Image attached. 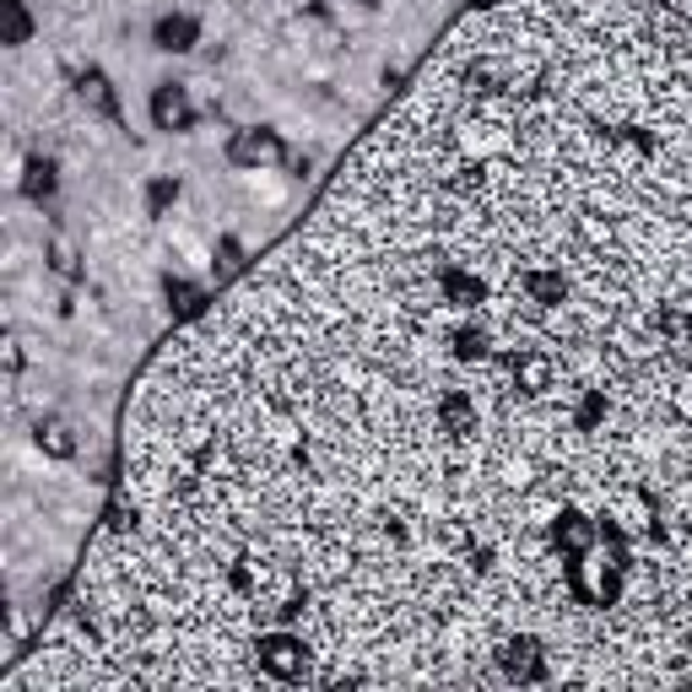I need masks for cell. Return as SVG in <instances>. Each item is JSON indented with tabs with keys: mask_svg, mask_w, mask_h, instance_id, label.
Wrapping results in <instances>:
<instances>
[{
	"mask_svg": "<svg viewBox=\"0 0 692 692\" xmlns=\"http://www.w3.org/2000/svg\"><path fill=\"white\" fill-rule=\"evenodd\" d=\"M254 660H260V671L277 676V682H309V644L292 639V633H265V639L254 644Z\"/></svg>",
	"mask_w": 692,
	"mask_h": 692,
	"instance_id": "obj_1",
	"label": "cell"
},
{
	"mask_svg": "<svg viewBox=\"0 0 692 692\" xmlns=\"http://www.w3.org/2000/svg\"><path fill=\"white\" fill-rule=\"evenodd\" d=\"M498 654V665H503V676L509 682H541L546 676V660H541V644L535 639H509Z\"/></svg>",
	"mask_w": 692,
	"mask_h": 692,
	"instance_id": "obj_3",
	"label": "cell"
},
{
	"mask_svg": "<svg viewBox=\"0 0 692 692\" xmlns=\"http://www.w3.org/2000/svg\"><path fill=\"white\" fill-rule=\"evenodd\" d=\"M439 292L454 309H477L488 298V287L477 282V271H460V265H439Z\"/></svg>",
	"mask_w": 692,
	"mask_h": 692,
	"instance_id": "obj_8",
	"label": "cell"
},
{
	"mask_svg": "<svg viewBox=\"0 0 692 692\" xmlns=\"http://www.w3.org/2000/svg\"><path fill=\"white\" fill-rule=\"evenodd\" d=\"M676 407H682V417H688V422H692V384H688V390H682V395H676Z\"/></svg>",
	"mask_w": 692,
	"mask_h": 692,
	"instance_id": "obj_21",
	"label": "cell"
},
{
	"mask_svg": "<svg viewBox=\"0 0 692 692\" xmlns=\"http://www.w3.org/2000/svg\"><path fill=\"white\" fill-rule=\"evenodd\" d=\"M601 422H606V395H601V390H584V395L573 401V428L590 433V428H601Z\"/></svg>",
	"mask_w": 692,
	"mask_h": 692,
	"instance_id": "obj_14",
	"label": "cell"
},
{
	"mask_svg": "<svg viewBox=\"0 0 692 692\" xmlns=\"http://www.w3.org/2000/svg\"><path fill=\"white\" fill-rule=\"evenodd\" d=\"M449 341H454V358H465V363H477V358H488V335H482V330L460 325V330H454V335H449Z\"/></svg>",
	"mask_w": 692,
	"mask_h": 692,
	"instance_id": "obj_16",
	"label": "cell"
},
{
	"mask_svg": "<svg viewBox=\"0 0 692 692\" xmlns=\"http://www.w3.org/2000/svg\"><path fill=\"white\" fill-rule=\"evenodd\" d=\"M33 444L43 454H54V460H71L77 454V428L66 422V417H43L39 428H33Z\"/></svg>",
	"mask_w": 692,
	"mask_h": 692,
	"instance_id": "obj_9",
	"label": "cell"
},
{
	"mask_svg": "<svg viewBox=\"0 0 692 692\" xmlns=\"http://www.w3.org/2000/svg\"><path fill=\"white\" fill-rule=\"evenodd\" d=\"M22 190H28V201H49V195H54V163H49V158H33L28 173H22Z\"/></svg>",
	"mask_w": 692,
	"mask_h": 692,
	"instance_id": "obj_15",
	"label": "cell"
},
{
	"mask_svg": "<svg viewBox=\"0 0 692 692\" xmlns=\"http://www.w3.org/2000/svg\"><path fill=\"white\" fill-rule=\"evenodd\" d=\"M552 384H558V363H552L546 352H520V358H514V390L546 395Z\"/></svg>",
	"mask_w": 692,
	"mask_h": 692,
	"instance_id": "obj_7",
	"label": "cell"
},
{
	"mask_svg": "<svg viewBox=\"0 0 692 692\" xmlns=\"http://www.w3.org/2000/svg\"><path fill=\"white\" fill-rule=\"evenodd\" d=\"M168 303L179 309V314H201V303H205V292L195 282H173L168 277Z\"/></svg>",
	"mask_w": 692,
	"mask_h": 692,
	"instance_id": "obj_17",
	"label": "cell"
},
{
	"mask_svg": "<svg viewBox=\"0 0 692 692\" xmlns=\"http://www.w3.org/2000/svg\"><path fill=\"white\" fill-rule=\"evenodd\" d=\"M173 201H179V179H168V173H158V179L147 184V205H152V211H168Z\"/></svg>",
	"mask_w": 692,
	"mask_h": 692,
	"instance_id": "obj_19",
	"label": "cell"
},
{
	"mask_svg": "<svg viewBox=\"0 0 692 692\" xmlns=\"http://www.w3.org/2000/svg\"><path fill=\"white\" fill-rule=\"evenodd\" d=\"M433 422H439V433H449V439H465V433H477V401L465 390H444L439 407H433Z\"/></svg>",
	"mask_w": 692,
	"mask_h": 692,
	"instance_id": "obj_5",
	"label": "cell"
},
{
	"mask_svg": "<svg viewBox=\"0 0 692 692\" xmlns=\"http://www.w3.org/2000/svg\"><path fill=\"white\" fill-rule=\"evenodd\" d=\"M49 265H54L60 277H82V254H77V244H66V239L49 244Z\"/></svg>",
	"mask_w": 692,
	"mask_h": 692,
	"instance_id": "obj_18",
	"label": "cell"
},
{
	"mask_svg": "<svg viewBox=\"0 0 692 692\" xmlns=\"http://www.w3.org/2000/svg\"><path fill=\"white\" fill-rule=\"evenodd\" d=\"M217 260H222V271H239V265H244V244H239V239H222Z\"/></svg>",
	"mask_w": 692,
	"mask_h": 692,
	"instance_id": "obj_20",
	"label": "cell"
},
{
	"mask_svg": "<svg viewBox=\"0 0 692 692\" xmlns=\"http://www.w3.org/2000/svg\"><path fill=\"white\" fill-rule=\"evenodd\" d=\"M287 147L277 130H260V124H249V130H233V141H228V163L233 168H271L282 163Z\"/></svg>",
	"mask_w": 692,
	"mask_h": 692,
	"instance_id": "obj_2",
	"label": "cell"
},
{
	"mask_svg": "<svg viewBox=\"0 0 692 692\" xmlns=\"http://www.w3.org/2000/svg\"><path fill=\"white\" fill-rule=\"evenodd\" d=\"M0 22H6V43H28L33 39V17L22 0H0Z\"/></svg>",
	"mask_w": 692,
	"mask_h": 692,
	"instance_id": "obj_13",
	"label": "cell"
},
{
	"mask_svg": "<svg viewBox=\"0 0 692 692\" xmlns=\"http://www.w3.org/2000/svg\"><path fill=\"white\" fill-rule=\"evenodd\" d=\"M195 39H201V22H195V17H184V11H173V17L158 22V49L184 54V49H195Z\"/></svg>",
	"mask_w": 692,
	"mask_h": 692,
	"instance_id": "obj_12",
	"label": "cell"
},
{
	"mask_svg": "<svg viewBox=\"0 0 692 692\" xmlns=\"http://www.w3.org/2000/svg\"><path fill=\"white\" fill-rule=\"evenodd\" d=\"M77 92H82V103H92L103 120H120V98H114V82H109L103 71H82V77H77Z\"/></svg>",
	"mask_w": 692,
	"mask_h": 692,
	"instance_id": "obj_11",
	"label": "cell"
},
{
	"mask_svg": "<svg viewBox=\"0 0 692 692\" xmlns=\"http://www.w3.org/2000/svg\"><path fill=\"white\" fill-rule=\"evenodd\" d=\"M152 120H158V130H190L195 124V103H190V92L179 82H163L158 92H152Z\"/></svg>",
	"mask_w": 692,
	"mask_h": 692,
	"instance_id": "obj_4",
	"label": "cell"
},
{
	"mask_svg": "<svg viewBox=\"0 0 692 692\" xmlns=\"http://www.w3.org/2000/svg\"><path fill=\"white\" fill-rule=\"evenodd\" d=\"M552 535H558V546H563L569 558H579V552H590V546L601 541V525L584 520V514H563V520L552 525Z\"/></svg>",
	"mask_w": 692,
	"mask_h": 692,
	"instance_id": "obj_10",
	"label": "cell"
},
{
	"mask_svg": "<svg viewBox=\"0 0 692 692\" xmlns=\"http://www.w3.org/2000/svg\"><path fill=\"white\" fill-rule=\"evenodd\" d=\"M520 292H525V303H535V309H558L569 298V277L546 271V265H530V271H520Z\"/></svg>",
	"mask_w": 692,
	"mask_h": 692,
	"instance_id": "obj_6",
	"label": "cell"
}]
</instances>
